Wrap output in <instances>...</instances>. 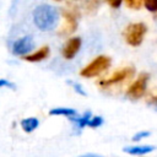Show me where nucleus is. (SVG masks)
<instances>
[{
  "label": "nucleus",
  "mask_w": 157,
  "mask_h": 157,
  "mask_svg": "<svg viewBox=\"0 0 157 157\" xmlns=\"http://www.w3.org/2000/svg\"><path fill=\"white\" fill-rule=\"evenodd\" d=\"M32 18L34 26L42 32L54 31L61 18V12L56 6L49 4H40L34 7L32 12Z\"/></svg>",
  "instance_id": "f257e3e1"
},
{
  "label": "nucleus",
  "mask_w": 157,
  "mask_h": 157,
  "mask_svg": "<svg viewBox=\"0 0 157 157\" xmlns=\"http://www.w3.org/2000/svg\"><path fill=\"white\" fill-rule=\"evenodd\" d=\"M112 65V59L108 55H97L93 58L88 64H86L81 71L80 76L85 78H93L98 77L102 74H104Z\"/></svg>",
  "instance_id": "f03ea898"
},
{
  "label": "nucleus",
  "mask_w": 157,
  "mask_h": 157,
  "mask_svg": "<svg viewBox=\"0 0 157 157\" xmlns=\"http://www.w3.org/2000/svg\"><path fill=\"white\" fill-rule=\"evenodd\" d=\"M147 33V26L144 22H131L125 26L123 31V38L130 47H139L142 44Z\"/></svg>",
  "instance_id": "7ed1b4c3"
},
{
  "label": "nucleus",
  "mask_w": 157,
  "mask_h": 157,
  "mask_svg": "<svg viewBox=\"0 0 157 157\" xmlns=\"http://www.w3.org/2000/svg\"><path fill=\"white\" fill-rule=\"evenodd\" d=\"M148 80H150V75L147 72H140L137 75V77L130 83V86L128 87L125 96L130 99H140L145 96L146 91H147V85H148Z\"/></svg>",
  "instance_id": "20e7f679"
},
{
  "label": "nucleus",
  "mask_w": 157,
  "mask_h": 157,
  "mask_svg": "<svg viewBox=\"0 0 157 157\" xmlns=\"http://www.w3.org/2000/svg\"><path fill=\"white\" fill-rule=\"evenodd\" d=\"M134 75H135V69L132 66H125V67H121V69L114 71L109 77L103 78V80L98 81L97 83L102 88H107V87H110L114 85H120V83L125 82L126 80L132 78Z\"/></svg>",
  "instance_id": "39448f33"
},
{
  "label": "nucleus",
  "mask_w": 157,
  "mask_h": 157,
  "mask_svg": "<svg viewBox=\"0 0 157 157\" xmlns=\"http://www.w3.org/2000/svg\"><path fill=\"white\" fill-rule=\"evenodd\" d=\"M36 48V42L31 34L22 36L17 39L13 40L11 45V53L15 56H22L25 58L26 55L31 54Z\"/></svg>",
  "instance_id": "423d86ee"
},
{
  "label": "nucleus",
  "mask_w": 157,
  "mask_h": 157,
  "mask_svg": "<svg viewBox=\"0 0 157 157\" xmlns=\"http://www.w3.org/2000/svg\"><path fill=\"white\" fill-rule=\"evenodd\" d=\"M61 16L64 18V25L60 29L61 36H69L72 34L77 29V12L75 9H67L61 12Z\"/></svg>",
  "instance_id": "0eeeda50"
},
{
  "label": "nucleus",
  "mask_w": 157,
  "mask_h": 157,
  "mask_svg": "<svg viewBox=\"0 0 157 157\" xmlns=\"http://www.w3.org/2000/svg\"><path fill=\"white\" fill-rule=\"evenodd\" d=\"M81 45H82V39L80 37L75 36V37L67 38L66 42L64 43L63 48H61V55H63V58L66 59V60L74 59L78 54V52L81 49Z\"/></svg>",
  "instance_id": "6e6552de"
},
{
  "label": "nucleus",
  "mask_w": 157,
  "mask_h": 157,
  "mask_svg": "<svg viewBox=\"0 0 157 157\" xmlns=\"http://www.w3.org/2000/svg\"><path fill=\"white\" fill-rule=\"evenodd\" d=\"M92 112L91 110H85V112H82L81 114L78 113L77 115H74V117H71V118H67L70 121H71V124H72V134L74 135H78V134H81V131L88 125V121H90V119L92 118Z\"/></svg>",
  "instance_id": "1a4fd4ad"
},
{
  "label": "nucleus",
  "mask_w": 157,
  "mask_h": 157,
  "mask_svg": "<svg viewBox=\"0 0 157 157\" xmlns=\"http://www.w3.org/2000/svg\"><path fill=\"white\" fill-rule=\"evenodd\" d=\"M156 150L155 145H148V144H135L130 146L123 147V152L131 155V156H146Z\"/></svg>",
  "instance_id": "9d476101"
},
{
  "label": "nucleus",
  "mask_w": 157,
  "mask_h": 157,
  "mask_svg": "<svg viewBox=\"0 0 157 157\" xmlns=\"http://www.w3.org/2000/svg\"><path fill=\"white\" fill-rule=\"evenodd\" d=\"M49 54H50V48L48 45H43L39 49L33 50L31 54L26 55L23 59L26 61H29V63H39V61L45 60L49 56Z\"/></svg>",
  "instance_id": "9b49d317"
},
{
  "label": "nucleus",
  "mask_w": 157,
  "mask_h": 157,
  "mask_svg": "<svg viewBox=\"0 0 157 157\" xmlns=\"http://www.w3.org/2000/svg\"><path fill=\"white\" fill-rule=\"evenodd\" d=\"M39 119L37 117H28V118H23L21 121H20V125H21V129L27 132V134H31L33 132L34 130H37L39 128Z\"/></svg>",
  "instance_id": "f8f14e48"
},
{
  "label": "nucleus",
  "mask_w": 157,
  "mask_h": 157,
  "mask_svg": "<svg viewBox=\"0 0 157 157\" xmlns=\"http://www.w3.org/2000/svg\"><path fill=\"white\" fill-rule=\"evenodd\" d=\"M78 112L74 108L70 107H54L49 110V115L54 117H65V118H71L74 115H77Z\"/></svg>",
  "instance_id": "ddd939ff"
},
{
  "label": "nucleus",
  "mask_w": 157,
  "mask_h": 157,
  "mask_svg": "<svg viewBox=\"0 0 157 157\" xmlns=\"http://www.w3.org/2000/svg\"><path fill=\"white\" fill-rule=\"evenodd\" d=\"M66 82H67V85H70V86L72 87V90H74L78 96H82V97H86V96H87L86 90L83 88V86H82L80 82H77V81H71V80H67Z\"/></svg>",
  "instance_id": "4468645a"
},
{
  "label": "nucleus",
  "mask_w": 157,
  "mask_h": 157,
  "mask_svg": "<svg viewBox=\"0 0 157 157\" xmlns=\"http://www.w3.org/2000/svg\"><path fill=\"white\" fill-rule=\"evenodd\" d=\"M103 123H104V119H103L102 115H92V118L90 119L87 126L91 128V129H97V128L102 126Z\"/></svg>",
  "instance_id": "2eb2a0df"
},
{
  "label": "nucleus",
  "mask_w": 157,
  "mask_h": 157,
  "mask_svg": "<svg viewBox=\"0 0 157 157\" xmlns=\"http://www.w3.org/2000/svg\"><path fill=\"white\" fill-rule=\"evenodd\" d=\"M150 135H151V131H147V130H140V131H137L136 134H134V135H132L131 141H132V142L139 144L140 141H142L144 139L148 137Z\"/></svg>",
  "instance_id": "dca6fc26"
},
{
  "label": "nucleus",
  "mask_w": 157,
  "mask_h": 157,
  "mask_svg": "<svg viewBox=\"0 0 157 157\" xmlns=\"http://www.w3.org/2000/svg\"><path fill=\"white\" fill-rule=\"evenodd\" d=\"M145 0H124L125 5L131 10H140L144 6Z\"/></svg>",
  "instance_id": "f3484780"
},
{
  "label": "nucleus",
  "mask_w": 157,
  "mask_h": 157,
  "mask_svg": "<svg viewBox=\"0 0 157 157\" xmlns=\"http://www.w3.org/2000/svg\"><path fill=\"white\" fill-rule=\"evenodd\" d=\"M144 7L151 13H157V0H145Z\"/></svg>",
  "instance_id": "a211bd4d"
},
{
  "label": "nucleus",
  "mask_w": 157,
  "mask_h": 157,
  "mask_svg": "<svg viewBox=\"0 0 157 157\" xmlns=\"http://www.w3.org/2000/svg\"><path fill=\"white\" fill-rule=\"evenodd\" d=\"M0 88H9V90H16V85L7 80V78H0Z\"/></svg>",
  "instance_id": "6ab92c4d"
},
{
  "label": "nucleus",
  "mask_w": 157,
  "mask_h": 157,
  "mask_svg": "<svg viewBox=\"0 0 157 157\" xmlns=\"http://www.w3.org/2000/svg\"><path fill=\"white\" fill-rule=\"evenodd\" d=\"M109 7L112 9H119L121 6V4L124 2V0H104Z\"/></svg>",
  "instance_id": "aec40b11"
},
{
  "label": "nucleus",
  "mask_w": 157,
  "mask_h": 157,
  "mask_svg": "<svg viewBox=\"0 0 157 157\" xmlns=\"http://www.w3.org/2000/svg\"><path fill=\"white\" fill-rule=\"evenodd\" d=\"M77 157H104V156H102L99 153H94V152H87V153H82Z\"/></svg>",
  "instance_id": "412c9836"
},
{
  "label": "nucleus",
  "mask_w": 157,
  "mask_h": 157,
  "mask_svg": "<svg viewBox=\"0 0 157 157\" xmlns=\"http://www.w3.org/2000/svg\"><path fill=\"white\" fill-rule=\"evenodd\" d=\"M150 105H152L153 108H156L157 109V96H153V97H151L150 99H148V102H147Z\"/></svg>",
  "instance_id": "4be33fe9"
},
{
  "label": "nucleus",
  "mask_w": 157,
  "mask_h": 157,
  "mask_svg": "<svg viewBox=\"0 0 157 157\" xmlns=\"http://www.w3.org/2000/svg\"><path fill=\"white\" fill-rule=\"evenodd\" d=\"M54 1H63V0H54Z\"/></svg>",
  "instance_id": "5701e85b"
}]
</instances>
